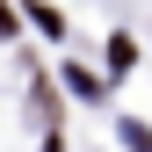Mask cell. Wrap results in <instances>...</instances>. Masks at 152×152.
Wrapping results in <instances>:
<instances>
[{
  "label": "cell",
  "instance_id": "obj_1",
  "mask_svg": "<svg viewBox=\"0 0 152 152\" xmlns=\"http://www.w3.org/2000/svg\"><path fill=\"white\" fill-rule=\"evenodd\" d=\"M22 15H29V22L44 29V36H65V15L51 7V0H22Z\"/></svg>",
  "mask_w": 152,
  "mask_h": 152
},
{
  "label": "cell",
  "instance_id": "obj_3",
  "mask_svg": "<svg viewBox=\"0 0 152 152\" xmlns=\"http://www.w3.org/2000/svg\"><path fill=\"white\" fill-rule=\"evenodd\" d=\"M138 65V44H130V36H109V72H130Z\"/></svg>",
  "mask_w": 152,
  "mask_h": 152
},
{
  "label": "cell",
  "instance_id": "obj_5",
  "mask_svg": "<svg viewBox=\"0 0 152 152\" xmlns=\"http://www.w3.org/2000/svg\"><path fill=\"white\" fill-rule=\"evenodd\" d=\"M15 22H22V15H15L7 0H0V36H15Z\"/></svg>",
  "mask_w": 152,
  "mask_h": 152
},
{
  "label": "cell",
  "instance_id": "obj_2",
  "mask_svg": "<svg viewBox=\"0 0 152 152\" xmlns=\"http://www.w3.org/2000/svg\"><path fill=\"white\" fill-rule=\"evenodd\" d=\"M65 87H72V94H80V102H102V80H94V72H87V65H65Z\"/></svg>",
  "mask_w": 152,
  "mask_h": 152
},
{
  "label": "cell",
  "instance_id": "obj_6",
  "mask_svg": "<svg viewBox=\"0 0 152 152\" xmlns=\"http://www.w3.org/2000/svg\"><path fill=\"white\" fill-rule=\"evenodd\" d=\"M44 152H65V138H58V123H51V145H44Z\"/></svg>",
  "mask_w": 152,
  "mask_h": 152
},
{
  "label": "cell",
  "instance_id": "obj_4",
  "mask_svg": "<svg viewBox=\"0 0 152 152\" xmlns=\"http://www.w3.org/2000/svg\"><path fill=\"white\" fill-rule=\"evenodd\" d=\"M116 130H123V145H130V152H152V130H145V123H130V116H123Z\"/></svg>",
  "mask_w": 152,
  "mask_h": 152
}]
</instances>
